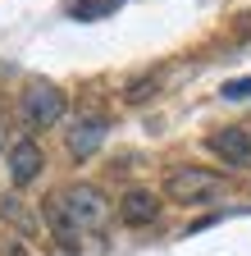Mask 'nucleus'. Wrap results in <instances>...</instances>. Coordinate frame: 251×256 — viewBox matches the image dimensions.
Returning a JSON list of instances; mask_svg holds the SVG:
<instances>
[{"label":"nucleus","mask_w":251,"mask_h":256,"mask_svg":"<svg viewBox=\"0 0 251 256\" xmlns=\"http://www.w3.org/2000/svg\"><path fill=\"white\" fill-rule=\"evenodd\" d=\"M114 206L96 183H69L59 188L55 197L46 202V224L59 238H87V234H101L110 224Z\"/></svg>","instance_id":"obj_1"},{"label":"nucleus","mask_w":251,"mask_h":256,"mask_svg":"<svg viewBox=\"0 0 251 256\" xmlns=\"http://www.w3.org/2000/svg\"><path fill=\"white\" fill-rule=\"evenodd\" d=\"M224 174L215 170H201V165H174L165 174V197L178 202V206H206L215 197H224Z\"/></svg>","instance_id":"obj_2"},{"label":"nucleus","mask_w":251,"mask_h":256,"mask_svg":"<svg viewBox=\"0 0 251 256\" xmlns=\"http://www.w3.org/2000/svg\"><path fill=\"white\" fill-rule=\"evenodd\" d=\"M64 92H59L55 82H27L23 96H18V119L27 133H41V128H55L59 119H64Z\"/></svg>","instance_id":"obj_3"},{"label":"nucleus","mask_w":251,"mask_h":256,"mask_svg":"<svg viewBox=\"0 0 251 256\" xmlns=\"http://www.w3.org/2000/svg\"><path fill=\"white\" fill-rule=\"evenodd\" d=\"M206 146L233 170H251V128L247 124H229V128H215L206 138Z\"/></svg>","instance_id":"obj_4"},{"label":"nucleus","mask_w":251,"mask_h":256,"mask_svg":"<svg viewBox=\"0 0 251 256\" xmlns=\"http://www.w3.org/2000/svg\"><path fill=\"white\" fill-rule=\"evenodd\" d=\"M105 133H110L105 114H78V119H73V128H64V146H69V156H73V160H91V156L101 151Z\"/></svg>","instance_id":"obj_5"},{"label":"nucleus","mask_w":251,"mask_h":256,"mask_svg":"<svg viewBox=\"0 0 251 256\" xmlns=\"http://www.w3.org/2000/svg\"><path fill=\"white\" fill-rule=\"evenodd\" d=\"M119 220L128 224V229H146V224L160 220V197L146 188H133V192H123L119 197Z\"/></svg>","instance_id":"obj_6"},{"label":"nucleus","mask_w":251,"mask_h":256,"mask_svg":"<svg viewBox=\"0 0 251 256\" xmlns=\"http://www.w3.org/2000/svg\"><path fill=\"white\" fill-rule=\"evenodd\" d=\"M41 165H46V156H41V146L32 138H23V142L9 146V183L14 188H27V183L41 174Z\"/></svg>","instance_id":"obj_7"},{"label":"nucleus","mask_w":251,"mask_h":256,"mask_svg":"<svg viewBox=\"0 0 251 256\" xmlns=\"http://www.w3.org/2000/svg\"><path fill=\"white\" fill-rule=\"evenodd\" d=\"M119 5H123V0H69V14L82 18V23H91V18H110V14H119Z\"/></svg>","instance_id":"obj_8"},{"label":"nucleus","mask_w":251,"mask_h":256,"mask_svg":"<svg viewBox=\"0 0 251 256\" xmlns=\"http://www.w3.org/2000/svg\"><path fill=\"white\" fill-rule=\"evenodd\" d=\"M247 96H251V74H247V78L224 82V101H247Z\"/></svg>","instance_id":"obj_9"},{"label":"nucleus","mask_w":251,"mask_h":256,"mask_svg":"<svg viewBox=\"0 0 251 256\" xmlns=\"http://www.w3.org/2000/svg\"><path fill=\"white\" fill-rule=\"evenodd\" d=\"M5 146H9V114L0 110V151H5Z\"/></svg>","instance_id":"obj_10"},{"label":"nucleus","mask_w":251,"mask_h":256,"mask_svg":"<svg viewBox=\"0 0 251 256\" xmlns=\"http://www.w3.org/2000/svg\"><path fill=\"white\" fill-rule=\"evenodd\" d=\"M5 256H27V252H23V242H14V247H9Z\"/></svg>","instance_id":"obj_11"}]
</instances>
